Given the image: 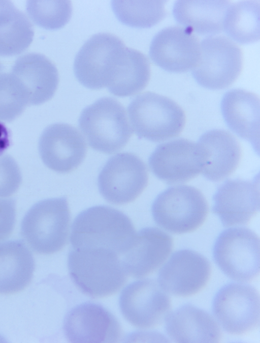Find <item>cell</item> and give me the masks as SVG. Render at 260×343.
I'll return each instance as SVG.
<instances>
[{
	"label": "cell",
	"instance_id": "6da1fadb",
	"mask_svg": "<svg viewBox=\"0 0 260 343\" xmlns=\"http://www.w3.org/2000/svg\"><path fill=\"white\" fill-rule=\"evenodd\" d=\"M136 234L131 220L123 213L96 206L76 216L70 240L73 248L105 249L121 258L132 246Z\"/></svg>",
	"mask_w": 260,
	"mask_h": 343
},
{
	"label": "cell",
	"instance_id": "7a4b0ae2",
	"mask_svg": "<svg viewBox=\"0 0 260 343\" xmlns=\"http://www.w3.org/2000/svg\"><path fill=\"white\" fill-rule=\"evenodd\" d=\"M68 266L77 287L94 298L116 293L127 278L120 256L105 249L72 248L69 253Z\"/></svg>",
	"mask_w": 260,
	"mask_h": 343
},
{
	"label": "cell",
	"instance_id": "3957f363",
	"mask_svg": "<svg viewBox=\"0 0 260 343\" xmlns=\"http://www.w3.org/2000/svg\"><path fill=\"white\" fill-rule=\"evenodd\" d=\"M70 213L66 197L44 199L26 213L21 235L36 252L50 254L66 245L69 232Z\"/></svg>",
	"mask_w": 260,
	"mask_h": 343
},
{
	"label": "cell",
	"instance_id": "277c9868",
	"mask_svg": "<svg viewBox=\"0 0 260 343\" xmlns=\"http://www.w3.org/2000/svg\"><path fill=\"white\" fill-rule=\"evenodd\" d=\"M78 125L90 147L109 154L122 149L133 134L124 107L111 97L100 98L84 108Z\"/></svg>",
	"mask_w": 260,
	"mask_h": 343
},
{
	"label": "cell",
	"instance_id": "5b68a950",
	"mask_svg": "<svg viewBox=\"0 0 260 343\" xmlns=\"http://www.w3.org/2000/svg\"><path fill=\"white\" fill-rule=\"evenodd\" d=\"M127 111L137 136L154 142L177 136L185 125V112L178 104L152 92L136 96L129 104Z\"/></svg>",
	"mask_w": 260,
	"mask_h": 343
},
{
	"label": "cell",
	"instance_id": "8992f818",
	"mask_svg": "<svg viewBox=\"0 0 260 343\" xmlns=\"http://www.w3.org/2000/svg\"><path fill=\"white\" fill-rule=\"evenodd\" d=\"M156 224L177 234L193 232L205 221L208 206L203 193L189 185L168 188L159 194L151 208Z\"/></svg>",
	"mask_w": 260,
	"mask_h": 343
},
{
	"label": "cell",
	"instance_id": "52a82bcc",
	"mask_svg": "<svg viewBox=\"0 0 260 343\" xmlns=\"http://www.w3.org/2000/svg\"><path fill=\"white\" fill-rule=\"evenodd\" d=\"M213 259L221 271L230 278L248 282L259 273V238L245 227L222 231L213 248Z\"/></svg>",
	"mask_w": 260,
	"mask_h": 343
},
{
	"label": "cell",
	"instance_id": "ba28073f",
	"mask_svg": "<svg viewBox=\"0 0 260 343\" xmlns=\"http://www.w3.org/2000/svg\"><path fill=\"white\" fill-rule=\"evenodd\" d=\"M242 65V50L234 41L222 36H211L201 43L199 58L192 74L201 86L221 90L234 83Z\"/></svg>",
	"mask_w": 260,
	"mask_h": 343
},
{
	"label": "cell",
	"instance_id": "9c48e42d",
	"mask_svg": "<svg viewBox=\"0 0 260 343\" xmlns=\"http://www.w3.org/2000/svg\"><path fill=\"white\" fill-rule=\"evenodd\" d=\"M259 295L251 285L231 282L221 287L212 301V311L221 327L236 335L247 334L259 325Z\"/></svg>",
	"mask_w": 260,
	"mask_h": 343
},
{
	"label": "cell",
	"instance_id": "30bf717a",
	"mask_svg": "<svg viewBox=\"0 0 260 343\" xmlns=\"http://www.w3.org/2000/svg\"><path fill=\"white\" fill-rule=\"evenodd\" d=\"M148 175L144 162L127 152L110 157L98 179L99 191L108 202L122 205L134 201L146 187Z\"/></svg>",
	"mask_w": 260,
	"mask_h": 343
},
{
	"label": "cell",
	"instance_id": "8fae6325",
	"mask_svg": "<svg viewBox=\"0 0 260 343\" xmlns=\"http://www.w3.org/2000/svg\"><path fill=\"white\" fill-rule=\"evenodd\" d=\"M119 303L126 320L140 329L159 326L171 309V301L167 292L157 281L150 278L129 284L122 290Z\"/></svg>",
	"mask_w": 260,
	"mask_h": 343
},
{
	"label": "cell",
	"instance_id": "7c38bea8",
	"mask_svg": "<svg viewBox=\"0 0 260 343\" xmlns=\"http://www.w3.org/2000/svg\"><path fill=\"white\" fill-rule=\"evenodd\" d=\"M206 154L198 143L178 138L158 146L149 158L154 175L168 184L189 181L202 173Z\"/></svg>",
	"mask_w": 260,
	"mask_h": 343
},
{
	"label": "cell",
	"instance_id": "4fadbf2b",
	"mask_svg": "<svg viewBox=\"0 0 260 343\" xmlns=\"http://www.w3.org/2000/svg\"><path fill=\"white\" fill-rule=\"evenodd\" d=\"M124 46L118 37L109 33L95 34L88 39L77 53L74 72L85 87L99 90L107 87L113 61Z\"/></svg>",
	"mask_w": 260,
	"mask_h": 343
},
{
	"label": "cell",
	"instance_id": "5bb4252c",
	"mask_svg": "<svg viewBox=\"0 0 260 343\" xmlns=\"http://www.w3.org/2000/svg\"><path fill=\"white\" fill-rule=\"evenodd\" d=\"M69 341L76 343L115 342L122 336L115 317L100 304L85 302L70 310L63 322Z\"/></svg>",
	"mask_w": 260,
	"mask_h": 343
},
{
	"label": "cell",
	"instance_id": "9a60e30c",
	"mask_svg": "<svg viewBox=\"0 0 260 343\" xmlns=\"http://www.w3.org/2000/svg\"><path fill=\"white\" fill-rule=\"evenodd\" d=\"M211 272L209 261L190 249L175 251L160 269L158 282L167 293L188 297L200 292L208 282Z\"/></svg>",
	"mask_w": 260,
	"mask_h": 343
},
{
	"label": "cell",
	"instance_id": "2e32d148",
	"mask_svg": "<svg viewBox=\"0 0 260 343\" xmlns=\"http://www.w3.org/2000/svg\"><path fill=\"white\" fill-rule=\"evenodd\" d=\"M39 151L48 168L57 173H67L82 162L87 145L76 128L66 123H55L43 131L39 142Z\"/></svg>",
	"mask_w": 260,
	"mask_h": 343
},
{
	"label": "cell",
	"instance_id": "e0dca14e",
	"mask_svg": "<svg viewBox=\"0 0 260 343\" xmlns=\"http://www.w3.org/2000/svg\"><path fill=\"white\" fill-rule=\"evenodd\" d=\"M199 39L193 32L180 26L165 28L153 37L149 48L152 61L166 71L181 73L196 65L200 56Z\"/></svg>",
	"mask_w": 260,
	"mask_h": 343
},
{
	"label": "cell",
	"instance_id": "ac0fdd59",
	"mask_svg": "<svg viewBox=\"0 0 260 343\" xmlns=\"http://www.w3.org/2000/svg\"><path fill=\"white\" fill-rule=\"evenodd\" d=\"M213 201L212 211L224 226L247 224L259 209V177L226 180L217 188Z\"/></svg>",
	"mask_w": 260,
	"mask_h": 343
},
{
	"label": "cell",
	"instance_id": "d6986e66",
	"mask_svg": "<svg viewBox=\"0 0 260 343\" xmlns=\"http://www.w3.org/2000/svg\"><path fill=\"white\" fill-rule=\"evenodd\" d=\"M173 240L164 231L154 227L144 228L136 234L131 247L121 257L127 275L141 278L158 268L172 250Z\"/></svg>",
	"mask_w": 260,
	"mask_h": 343
},
{
	"label": "cell",
	"instance_id": "ffe728a7",
	"mask_svg": "<svg viewBox=\"0 0 260 343\" xmlns=\"http://www.w3.org/2000/svg\"><path fill=\"white\" fill-rule=\"evenodd\" d=\"M11 73L24 88L28 105H40L49 100L57 88V69L49 59L42 54L28 53L19 57Z\"/></svg>",
	"mask_w": 260,
	"mask_h": 343
},
{
	"label": "cell",
	"instance_id": "44dd1931",
	"mask_svg": "<svg viewBox=\"0 0 260 343\" xmlns=\"http://www.w3.org/2000/svg\"><path fill=\"white\" fill-rule=\"evenodd\" d=\"M165 331L176 342H218L220 328L208 312L191 304L170 312L165 321Z\"/></svg>",
	"mask_w": 260,
	"mask_h": 343
},
{
	"label": "cell",
	"instance_id": "7402d4cb",
	"mask_svg": "<svg viewBox=\"0 0 260 343\" xmlns=\"http://www.w3.org/2000/svg\"><path fill=\"white\" fill-rule=\"evenodd\" d=\"M223 118L230 129L259 150V99L253 93L240 89L229 91L220 104Z\"/></svg>",
	"mask_w": 260,
	"mask_h": 343
},
{
	"label": "cell",
	"instance_id": "603a6c76",
	"mask_svg": "<svg viewBox=\"0 0 260 343\" xmlns=\"http://www.w3.org/2000/svg\"><path fill=\"white\" fill-rule=\"evenodd\" d=\"M198 143L206 154L201 173L208 180L221 181L237 168L242 156L241 148L237 138L229 131L209 130L200 137Z\"/></svg>",
	"mask_w": 260,
	"mask_h": 343
},
{
	"label": "cell",
	"instance_id": "cb8c5ba5",
	"mask_svg": "<svg viewBox=\"0 0 260 343\" xmlns=\"http://www.w3.org/2000/svg\"><path fill=\"white\" fill-rule=\"evenodd\" d=\"M150 77V65L147 56L135 49L122 48L110 70L107 87L115 96L127 97L144 90Z\"/></svg>",
	"mask_w": 260,
	"mask_h": 343
},
{
	"label": "cell",
	"instance_id": "d4e9b609",
	"mask_svg": "<svg viewBox=\"0 0 260 343\" xmlns=\"http://www.w3.org/2000/svg\"><path fill=\"white\" fill-rule=\"evenodd\" d=\"M228 1H177L173 6L174 18L192 32L215 35L223 30Z\"/></svg>",
	"mask_w": 260,
	"mask_h": 343
},
{
	"label": "cell",
	"instance_id": "484cf974",
	"mask_svg": "<svg viewBox=\"0 0 260 343\" xmlns=\"http://www.w3.org/2000/svg\"><path fill=\"white\" fill-rule=\"evenodd\" d=\"M35 268L33 255L21 241L0 243V294L8 295L25 289Z\"/></svg>",
	"mask_w": 260,
	"mask_h": 343
},
{
	"label": "cell",
	"instance_id": "4316f807",
	"mask_svg": "<svg viewBox=\"0 0 260 343\" xmlns=\"http://www.w3.org/2000/svg\"><path fill=\"white\" fill-rule=\"evenodd\" d=\"M223 30L234 40L249 44L259 39V2L242 1L229 7Z\"/></svg>",
	"mask_w": 260,
	"mask_h": 343
},
{
	"label": "cell",
	"instance_id": "83f0119b",
	"mask_svg": "<svg viewBox=\"0 0 260 343\" xmlns=\"http://www.w3.org/2000/svg\"><path fill=\"white\" fill-rule=\"evenodd\" d=\"M165 1H113L111 7L123 24L137 28H149L166 16Z\"/></svg>",
	"mask_w": 260,
	"mask_h": 343
},
{
	"label": "cell",
	"instance_id": "f1b7e54d",
	"mask_svg": "<svg viewBox=\"0 0 260 343\" xmlns=\"http://www.w3.org/2000/svg\"><path fill=\"white\" fill-rule=\"evenodd\" d=\"M34 35L32 24L18 9L13 17L0 27V56L21 53L31 43Z\"/></svg>",
	"mask_w": 260,
	"mask_h": 343
},
{
	"label": "cell",
	"instance_id": "f546056e",
	"mask_svg": "<svg viewBox=\"0 0 260 343\" xmlns=\"http://www.w3.org/2000/svg\"><path fill=\"white\" fill-rule=\"evenodd\" d=\"M26 10L35 24L54 30L62 27L70 20L72 5L69 1H29Z\"/></svg>",
	"mask_w": 260,
	"mask_h": 343
},
{
	"label": "cell",
	"instance_id": "4dcf8cb0",
	"mask_svg": "<svg viewBox=\"0 0 260 343\" xmlns=\"http://www.w3.org/2000/svg\"><path fill=\"white\" fill-rule=\"evenodd\" d=\"M28 105L27 93L12 73L0 74V120L11 122Z\"/></svg>",
	"mask_w": 260,
	"mask_h": 343
},
{
	"label": "cell",
	"instance_id": "1f68e13d",
	"mask_svg": "<svg viewBox=\"0 0 260 343\" xmlns=\"http://www.w3.org/2000/svg\"><path fill=\"white\" fill-rule=\"evenodd\" d=\"M22 177L15 160L9 155L0 157V197L9 196L19 187Z\"/></svg>",
	"mask_w": 260,
	"mask_h": 343
},
{
	"label": "cell",
	"instance_id": "d6a6232c",
	"mask_svg": "<svg viewBox=\"0 0 260 343\" xmlns=\"http://www.w3.org/2000/svg\"><path fill=\"white\" fill-rule=\"evenodd\" d=\"M15 202L12 198H0V241L11 234L15 225Z\"/></svg>",
	"mask_w": 260,
	"mask_h": 343
},
{
	"label": "cell",
	"instance_id": "836d02e7",
	"mask_svg": "<svg viewBox=\"0 0 260 343\" xmlns=\"http://www.w3.org/2000/svg\"><path fill=\"white\" fill-rule=\"evenodd\" d=\"M18 9L9 1H0V27L8 22Z\"/></svg>",
	"mask_w": 260,
	"mask_h": 343
},
{
	"label": "cell",
	"instance_id": "e575fe53",
	"mask_svg": "<svg viewBox=\"0 0 260 343\" xmlns=\"http://www.w3.org/2000/svg\"><path fill=\"white\" fill-rule=\"evenodd\" d=\"M10 133L6 126L0 122V156L10 145Z\"/></svg>",
	"mask_w": 260,
	"mask_h": 343
},
{
	"label": "cell",
	"instance_id": "d590c367",
	"mask_svg": "<svg viewBox=\"0 0 260 343\" xmlns=\"http://www.w3.org/2000/svg\"><path fill=\"white\" fill-rule=\"evenodd\" d=\"M2 68H3V66L1 65V64L0 63V71L2 69Z\"/></svg>",
	"mask_w": 260,
	"mask_h": 343
}]
</instances>
